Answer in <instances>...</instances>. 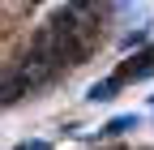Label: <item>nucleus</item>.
I'll use <instances>...</instances> for the list:
<instances>
[{
	"label": "nucleus",
	"mask_w": 154,
	"mask_h": 150,
	"mask_svg": "<svg viewBox=\"0 0 154 150\" xmlns=\"http://www.w3.org/2000/svg\"><path fill=\"white\" fill-rule=\"evenodd\" d=\"M26 90H30V86H26L22 73H17V69H5V77H0V107H13Z\"/></svg>",
	"instance_id": "nucleus-1"
},
{
	"label": "nucleus",
	"mask_w": 154,
	"mask_h": 150,
	"mask_svg": "<svg viewBox=\"0 0 154 150\" xmlns=\"http://www.w3.org/2000/svg\"><path fill=\"white\" fill-rule=\"evenodd\" d=\"M120 77H111V82H99V86H90V99L94 103H103V99H116V95H120Z\"/></svg>",
	"instance_id": "nucleus-2"
},
{
	"label": "nucleus",
	"mask_w": 154,
	"mask_h": 150,
	"mask_svg": "<svg viewBox=\"0 0 154 150\" xmlns=\"http://www.w3.org/2000/svg\"><path fill=\"white\" fill-rule=\"evenodd\" d=\"M133 124H137V120H133V116H116V120H107L103 129H99V137H116V133H128V129Z\"/></svg>",
	"instance_id": "nucleus-3"
},
{
	"label": "nucleus",
	"mask_w": 154,
	"mask_h": 150,
	"mask_svg": "<svg viewBox=\"0 0 154 150\" xmlns=\"http://www.w3.org/2000/svg\"><path fill=\"white\" fill-rule=\"evenodd\" d=\"M17 150H51L47 142H26V146H17Z\"/></svg>",
	"instance_id": "nucleus-4"
}]
</instances>
